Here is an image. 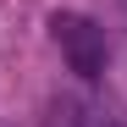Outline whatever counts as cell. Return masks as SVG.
Segmentation results:
<instances>
[{"label": "cell", "instance_id": "cell-1", "mask_svg": "<svg viewBox=\"0 0 127 127\" xmlns=\"http://www.w3.org/2000/svg\"><path fill=\"white\" fill-rule=\"evenodd\" d=\"M50 39L61 44V55H66V66L77 77H99L105 72V28L94 22V17L83 11H55L50 17Z\"/></svg>", "mask_w": 127, "mask_h": 127}, {"label": "cell", "instance_id": "cell-2", "mask_svg": "<svg viewBox=\"0 0 127 127\" xmlns=\"http://www.w3.org/2000/svg\"><path fill=\"white\" fill-rule=\"evenodd\" d=\"M83 127H127V116L116 111V99H111V94H99V99L83 105Z\"/></svg>", "mask_w": 127, "mask_h": 127}, {"label": "cell", "instance_id": "cell-3", "mask_svg": "<svg viewBox=\"0 0 127 127\" xmlns=\"http://www.w3.org/2000/svg\"><path fill=\"white\" fill-rule=\"evenodd\" d=\"M44 127H83V105H77V99H50Z\"/></svg>", "mask_w": 127, "mask_h": 127}]
</instances>
